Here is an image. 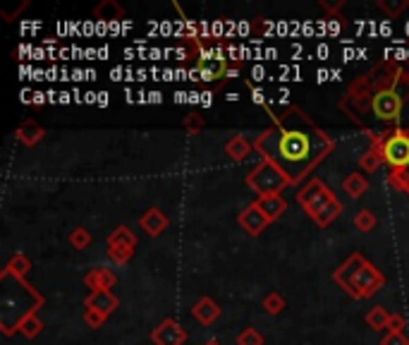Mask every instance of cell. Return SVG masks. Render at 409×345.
I'll return each instance as SVG.
<instances>
[{"label": "cell", "instance_id": "ba28073f", "mask_svg": "<svg viewBox=\"0 0 409 345\" xmlns=\"http://www.w3.org/2000/svg\"><path fill=\"white\" fill-rule=\"evenodd\" d=\"M240 223L242 228L247 233H252V235H259V233L266 228V223H268V216L263 214L261 209H259V204H252L249 209H244L240 214Z\"/></svg>", "mask_w": 409, "mask_h": 345}, {"label": "cell", "instance_id": "30bf717a", "mask_svg": "<svg viewBox=\"0 0 409 345\" xmlns=\"http://www.w3.org/2000/svg\"><path fill=\"white\" fill-rule=\"evenodd\" d=\"M87 305H89V310H94V312H98L101 317H105L118 307V300H115L108 290H96V293L87 300Z\"/></svg>", "mask_w": 409, "mask_h": 345}, {"label": "cell", "instance_id": "52a82bcc", "mask_svg": "<svg viewBox=\"0 0 409 345\" xmlns=\"http://www.w3.org/2000/svg\"><path fill=\"white\" fill-rule=\"evenodd\" d=\"M385 158H388V163H392V166H397V168L407 166L409 163V137L397 135V137H392V140H388Z\"/></svg>", "mask_w": 409, "mask_h": 345}, {"label": "cell", "instance_id": "603a6c76", "mask_svg": "<svg viewBox=\"0 0 409 345\" xmlns=\"http://www.w3.org/2000/svg\"><path fill=\"white\" fill-rule=\"evenodd\" d=\"M39 328H41V323L36 321V319H26L24 326H22V331L26 333V336H34V333L39 331Z\"/></svg>", "mask_w": 409, "mask_h": 345}, {"label": "cell", "instance_id": "9c48e42d", "mask_svg": "<svg viewBox=\"0 0 409 345\" xmlns=\"http://www.w3.org/2000/svg\"><path fill=\"white\" fill-rule=\"evenodd\" d=\"M153 341L158 345H180L184 341V333L175 321H163L158 331H153Z\"/></svg>", "mask_w": 409, "mask_h": 345}, {"label": "cell", "instance_id": "7c38bea8", "mask_svg": "<svg viewBox=\"0 0 409 345\" xmlns=\"http://www.w3.org/2000/svg\"><path fill=\"white\" fill-rule=\"evenodd\" d=\"M141 226L146 228L148 235H161L163 228H166V216L161 214L158 209H151L148 214L141 219Z\"/></svg>", "mask_w": 409, "mask_h": 345}, {"label": "cell", "instance_id": "5bb4252c", "mask_svg": "<svg viewBox=\"0 0 409 345\" xmlns=\"http://www.w3.org/2000/svg\"><path fill=\"white\" fill-rule=\"evenodd\" d=\"M366 321H369L371 328H383L390 323V314H388L383 307H374V310L369 312V317H366Z\"/></svg>", "mask_w": 409, "mask_h": 345}, {"label": "cell", "instance_id": "e0dca14e", "mask_svg": "<svg viewBox=\"0 0 409 345\" xmlns=\"http://www.w3.org/2000/svg\"><path fill=\"white\" fill-rule=\"evenodd\" d=\"M227 153H230L232 158H244L249 153V144L242 137H237V140H232L230 144H227Z\"/></svg>", "mask_w": 409, "mask_h": 345}, {"label": "cell", "instance_id": "cb8c5ba5", "mask_svg": "<svg viewBox=\"0 0 409 345\" xmlns=\"http://www.w3.org/2000/svg\"><path fill=\"white\" fill-rule=\"evenodd\" d=\"M87 242H89V235L82 230V228H79V230L72 235V245H77V247H84V245H87Z\"/></svg>", "mask_w": 409, "mask_h": 345}, {"label": "cell", "instance_id": "9a60e30c", "mask_svg": "<svg viewBox=\"0 0 409 345\" xmlns=\"http://www.w3.org/2000/svg\"><path fill=\"white\" fill-rule=\"evenodd\" d=\"M345 190H347V192L352 194V197H359V194L366 190V180H364V175H359V173L349 175V178L345 180Z\"/></svg>", "mask_w": 409, "mask_h": 345}, {"label": "cell", "instance_id": "484cf974", "mask_svg": "<svg viewBox=\"0 0 409 345\" xmlns=\"http://www.w3.org/2000/svg\"><path fill=\"white\" fill-rule=\"evenodd\" d=\"M388 326H390L392 331H397V333H400V326H405V321H402L400 317H390V323H388Z\"/></svg>", "mask_w": 409, "mask_h": 345}, {"label": "cell", "instance_id": "7a4b0ae2", "mask_svg": "<svg viewBox=\"0 0 409 345\" xmlns=\"http://www.w3.org/2000/svg\"><path fill=\"white\" fill-rule=\"evenodd\" d=\"M336 278L340 280L342 285H347V290L352 295H371L378 290V285L383 283V278H381L378 274H376V269L371 267V264L366 262H359V269H352V259H349L347 267H342V271L336 274Z\"/></svg>", "mask_w": 409, "mask_h": 345}, {"label": "cell", "instance_id": "7402d4cb", "mask_svg": "<svg viewBox=\"0 0 409 345\" xmlns=\"http://www.w3.org/2000/svg\"><path fill=\"white\" fill-rule=\"evenodd\" d=\"M381 345H407V338L402 336V333H397V331H392L390 336H385V341L381 343Z\"/></svg>", "mask_w": 409, "mask_h": 345}, {"label": "cell", "instance_id": "83f0119b", "mask_svg": "<svg viewBox=\"0 0 409 345\" xmlns=\"http://www.w3.org/2000/svg\"><path fill=\"white\" fill-rule=\"evenodd\" d=\"M105 103H108V94L101 92V94H98V106H105Z\"/></svg>", "mask_w": 409, "mask_h": 345}, {"label": "cell", "instance_id": "f1b7e54d", "mask_svg": "<svg viewBox=\"0 0 409 345\" xmlns=\"http://www.w3.org/2000/svg\"><path fill=\"white\" fill-rule=\"evenodd\" d=\"M254 74H256L254 79H263V67H256V70H254Z\"/></svg>", "mask_w": 409, "mask_h": 345}, {"label": "cell", "instance_id": "ac0fdd59", "mask_svg": "<svg viewBox=\"0 0 409 345\" xmlns=\"http://www.w3.org/2000/svg\"><path fill=\"white\" fill-rule=\"evenodd\" d=\"M338 209H340V206H338V201H331V204H328V206H326V209H323V211H321V214H318V216H316V221H318V223H321V226H326V223H331L333 219H336V214H338Z\"/></svg>", "mask_w": 409, "mask_h": 345}, {"label": "cell", "instance_id": "4316f807", "mask_svg": "<svg viewBox=\"0 0 409 345\" xmlns=\"http://www.w3.org/2000/svg\"><path fill=\"white\" fill-rule=\"evenodd\" d=\"M254 101H256V103H263V92H261V89H256V92H254Z\"/></svg>", "mask_w": 409, "mask_h": 345}, {"label": "cell", "instance_id": "d4e9b609", "mask_svg": "<svg viewBox=\"0 0 409 345\" xmlns=\"http://www.w3.org/2000/svg\"><path fill=\"white\" fill-rule=\"evenodd\" d=\"M87 321L92 323V326H101V321H103V317H101L98 312L89 310V312H87Z\"/></svg>", "mask_w": 409, "mask_h": 345}, {"label": "cell", "instance_id": "3957f363", "mask_svg": "<svg viewBox=\"0 0 409 345\" xmlns=\"http://www.w3.org/2000/svg\"><path fill=\"white\" fill-rule=\"evenodd\" d=\"M285 183H288V178H285V175L280 173L273 163H263V166H259L256 171L249 175V185H252L256 192H261L263 197L275 194Z\"/></svg>", "mask_w": 409, "mask_h": 345}, {"label": "cell", "instance_id": "f546056e", "mask_svg": "<svg viewBox=\"0 0 409 345\" xmlns=\"http://www.w3.org/2000/svg\"><path fill=\"white\" fill-rule=\"evenodd\" d=\"M148 96H151V101H156V103H161V94H158V92L148 94Z\"/></svg>", "mask_w": 409, "mask_h": 345}, {"label": "cell", "instance_id": "5b68a950", "mask_svg": "<svg viewBox=\"0 0 409 345\" xmlns=\"http://www.w3.org/2000/svg\"><path fill=\"white\" fill-rule=\"evenodd\" d=\"M402 110V99L395 92H378L374 96V113L383 120H395Z\"/></svg>", "mask_w": 409, "mask_h": 345}, {"label": "cell", "instance_id": "4fadbf2b", "mask_svg": "<svg viewBox=\"0 0 409 345\" xmlns=\"http://www.w3.org/2000/svg\"><path fill=\"white\" fill-rule=\"evenodd\" d=\"M194 314L196 319H201L204 323H211L218 317V307L214 300H201L199 305L194 307Z\"/></svg>", "mask_w": 409, "mask_h": 345}, {"label": "cell", "instance_id": "6da1fadb", "mask_svg": "<svg viewBox=\"0 0 409 345\" xmlns=\"http://www.w3.org/2000/svg\"><path fill=\"white\" fill-rule=\"evenodd\" d=\"M275 158L283 163V168H288L292 178L302 175V171L316 158V153H311V137H306L304 132H285V135H280Z\"/></svg>", "mask_w": 409, "mask_h": 345}, {"label": "cell", "instance_id": "d6986e66", "mask_svg": "<svg viewBox=\"0 0 409 345\" xmlns=\"http://www.w3.org/2000/svg\"><path fill=\"white\" fill-rule=\"evenodd\" d=\"M359 230H371V228L376 226V219L371 216V211H359V216L354 219Z\"/></svg>", "mask_w": 409, "mask_h": 345}, {"label": "cell", "instance_id": "44dd1931", "mask_svg": "<svg viewBox=\"0 0 409 345\" xmlns=\"http://www.w3.org/2000/svg\"><path fill=\"white\" fill-rule=\"evenodd\" d=\"M240 345H261V336L254 328H247L240 336Z\"/></svg>", "mask_w": 409, "mask_h": 345}, {"label": "cell", "instance_id": "8992f818", "mask_svg": "<svg viewBox=\"0 0 409 345\" xmlns=\"http://www.w3.org/2000/svg\"><path fill=\"white\" fill-rule=\"evenodd\" d=\"M134 245H137V240L130 235V230H127V228H118V230L110 235V257H113L115 262H127Z\"/></svg>", "mask_w": 409, "mask_h": 345}, {"label": "cell", "instance_id": "4dcf8cb0", "mask_svg": "<svg viewBox=\"0 0 409 345\" xmlns=\"http://www.w3.org/2000/svg\"><path fill=\"white\" fill-rule=\"evenodd\" d=\"M206 345H218V343H216V341H211V343H206Z\"/></svg>", "mask_w": 409, "mask_h": 345}, {"label": "cell", "instance_id": "277c9868", "mask_svg": "<svg viewBox=\"0 0 409 345\" xmlns=\"http://www.w3.org/2000/svg\"><path fill=\"white\" fill-rule=\"evenodd\" d=\"M299 201L306 206V211H309V214L313 216V219H316V216L321 214V211L326 209L328 204H331L333 197H331V194H328V190L323 187L321 183H316V180H313V183L309 185V187H306L304 192L299 194Z\"/></svg>", "mask_w": 409, "mask_h": 345}, {"label": "cell", "instance_id": "2e32d148", "mask_svg": "<svg viewBox=\"0 0 409 345\" xmlns=\"http://www.w3.org/2000/svg\"><path fill=\"white\" fill-rule=\"evenodd\" d=\"M87 280H89V283H96V288H98V290H105L110 283H113V276H110L108 271H103V269H96V271H94L92 276H89Z\"/></svg>", "mask_w": 409, "mask_h": 345}, {"label": "cell", "instance_id": "8fae6325", "mask_svg": "<svg viewBox=\"0 0 409 345\" xmlns=\"http://www.w3.org/2000/svg\"><path fill=\"white\" fill-rule=\"evenodd\" d=\"M259 209L263 211L266 216H268V221L278 219L280 214L285 211V201L278 197V194H270V197H263L261 201H259Z\"/></svg>", "mask_w": 409, "mask_h": 345}, {"label": "cell", "instance_id": "ffe728a7", "mask_svg": "<svg viewBox=\"0 0 409 345\" xmlns=\"http://www.w3.org/2000/svg\"><path fill=\"white\" fill-rule=\"evenodd\" d=\"M263 307H266V312H270V314H278V312L283 310V300H280L278 295H270V297H266Z\"/></svg>", "mask_w": 409, "mask_h": 345}]
</instances>
